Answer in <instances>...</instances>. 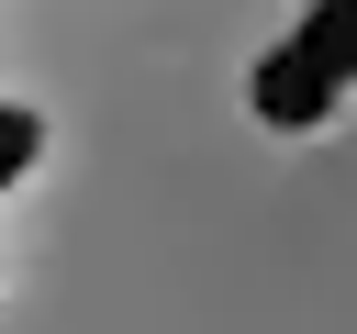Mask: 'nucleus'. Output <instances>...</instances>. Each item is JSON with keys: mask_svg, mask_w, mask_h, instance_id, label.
<instances>
[{"mask_svg": "<svg viewBox=\"0 0 357 334\" xmlns=\"http://www.w3.org/2000/svg\"><path fill=\"white\" fill-rule=\"evenodd\" d=\"M245 100H257V122L301 134V122H324V111H335L346 89H335V78H324V67L301 56V45H279V56H257V89H245Z\"/></svg>", "mask_w": 357, "mask_h": 334, "instance_id": "nucleus-1", "label": "nucleus"}, {"mask_svg": "<svg viewBox=\"0 0 357 334\" xmlns=\"http://www.w3.org/2000/svg\"><path fill=\"white\" fill-rule=\"evenodd\" d=\"M290 45H301V56H312V67H324V78L346 89V78H357V0H312Z\"/></svg>", "mask_w": 357, "mask_h": 334, "instance_id": "nucleus-2", "label": "nucleus"}, {"mask_svg": "<svg viewBox=\"0 0 357 334\" xmlns=\"http://www.w3.org/2000/svg\"><path fill=\"white\" fill-rule=\"evenodd\" d=\"M33 145H45V122H33V111H11V100H0V189H11V178H22V167H33Z\"/></svg>", "mask_w": 357, "mask_h": 334, "instance_id": "nucleus-3", "label": "nucleus"}]
</instances>
